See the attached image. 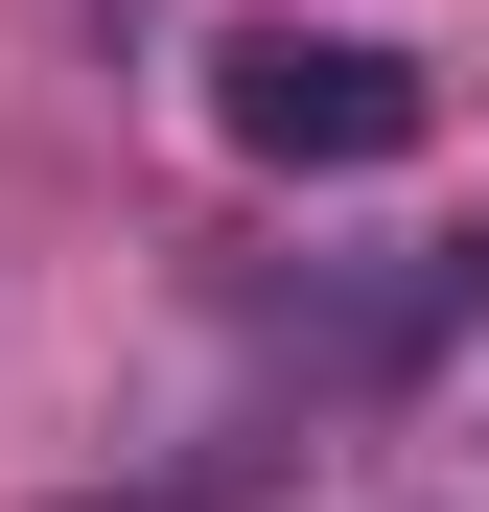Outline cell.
<instances>
[{
	"mask_svg": "<svg viewBox=\"0 0 489 512\" xmlns=\"http://www.w3.org/2000/svg\"><path fill=\"white\" fill-rule=\"evenodd\" d=\"M420 47H373V24H233L210 47V140L233 163H280V187H373V163H420Z\"/></svg>",
	"mask_w": 489,
	"mask_h": 512,
	"instance_id": "1",
	"label": "cell"
}]
</instances>
